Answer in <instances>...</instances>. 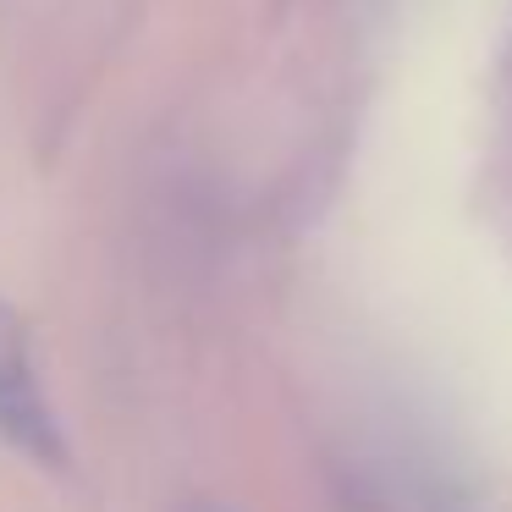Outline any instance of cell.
<instances>
[{
  "instance_id": "1",
  "label": "cell",
  "mask_w": 512,
  "mask_h": 512,
  "mask_svg": "<svg viewBox=\"0 0 512 512\" xmlns=\"http://www.w3.org/2000/svg\"><path fill=\"white\" fill-rule=\"evenodd\" d=\"M0 441L39 468H67V435L34 369V347L17 309L0 303Z\"/></svg>"
},
{
  "instance_id": "2",
  "label": "cell",
  "mask_w": 512,
  "mask_h": 512,
  "mask_svg": "<svg viewBox=\"0 0 512 512\" xmlns=\"http://www.w3.org/2000/svg\"><path fill=\"white\" fill-rule=\"evenodd\" d=\"M199 512H215V507H199Z\"/></svg>"
}]
</instances>
